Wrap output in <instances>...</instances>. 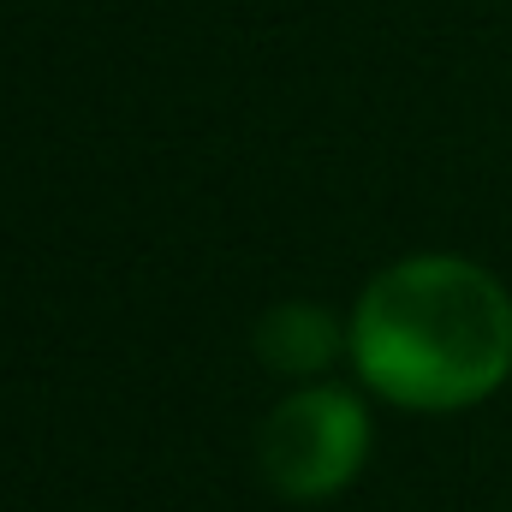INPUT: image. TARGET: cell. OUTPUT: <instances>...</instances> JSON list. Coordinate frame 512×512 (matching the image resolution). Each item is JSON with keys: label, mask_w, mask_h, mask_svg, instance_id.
<instances>
[{"label": "cell", "mask_w": 512, "mask_h": 512, "mask_svg": "<svg viewBox=\"0 0 512 512\" xmlns=\"http://www.w3.org/2000/svg\"><path fill=\"white\" fill-rule=\"evenodd\" d=\"M352 370L405 411H465L512 376V292L471 256H405L352 310Z\"/></svg>", "instance_id": "6da1fadb"}, {"label": "cell", "mask_w": 512, "mask_h": 512, "mask_svg": "<svg viewBox=\"0 0 512 512\" xmlns=\"http://www.w3.org/2000/svg\"><path fill=\"white\" fill-rule=\"evenodd\" d=\"M256 459L286 501H328L352 489L370 459V411L340 382H298L268 411Z\"/></svg>", "instance_id": "7a4b0ae2"}, {"label": "cell", "mask_w": 512, "mask_h": 512, "mask_svg": "<svg viewBox=\"0 0 512 512\" xmlns=\"http://www.w3.org/2000/svg\"><path fill=\"white\" fill-rule=\"evenodd\" d=\"M340 352H352V322H340L328 304H304L286 298L256 322V358L286 376V382H316L340 364Z\"/></svg>", "instance_id": "3957f363"}]
</instances>
